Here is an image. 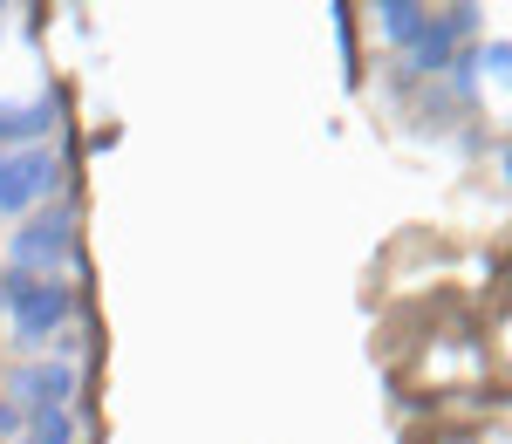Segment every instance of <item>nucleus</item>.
Listing matches in <instances>:
<instances>
[{
	"mask_svg": "<svg viewBox=\"0 0 512 444\" xmlns=\"http://www.w3.org/2000/svg\"><path fill=\"white\" fill-rule=\"evenodd\" d=\"M76 315H82L76 281H28V274L0 267V322H7L21 356H41L62 328H76Z\"/></svg>",
	"mask_w": 512,
	"mask_h": 444,
	"instance_id": "1",
	"label": "nucleus"
},
{
	"mask_svg": "<svg viewBox=\"0 0 512 444\" xmlns=\"http://www.w3.org/2000/svg\"><path fill=\"white\" fill-rule=\"evenodd\" d=\"M76 253H82L76 199H48L7 233V260H0V267H14V274H28V281H69Z\"/></svg>",
	"mask_w": 512,
	"mask_h": 444,
	"instance_id": "2",
	"label": "nucleus"
},
{
	"mask_svg": "<svg viewBox=\"0 0 512 444\" xmlns=\"http://www.w3.org/2000/svg\"><path fill=\"white\" fill-rule=\"evenodd\" d=\"M48 199H76V171L55 144L35 151H0V219H28Z\"/></svg>",
	"mask_w": 512,
	"mask_h": 444,
	"instance_id": "3",
	"label": "nucleus"
},
{
	"mask_svg": "<svg viewBox=\"0 0 512 444\" xmlns=\"http://www.w3.org/2000/svg\"><path fill=\"white\" fill-rule=\"evenodd\" d=\"M472 28H478V7H451V14H431V28L410 41L403 55H396V69H390V82L396 89H410V82H424V76H444L451 69V55H458V41H472Z\"/></svg>",
	"mask_w": 512,
	"mask_h": 444,
	"instance_id": "4",
	"label": "nucleus"
},
{
	"mask_svg": "<svg viewBox=\"0 0 512 444\" xmlns=\"http://www.w3.org/2000/svg\"><path fill=\"white\" fill-rule=\"evenodd\" d=\"M0 390H14V404H21V410H35V404L76 410V397H82V369H76V363H55V356H28V363L14 369V376H0Z\"/></svg>",
	"mask_w": 512,
	"mask_h": 444,
	"instance_id": "5",
	"label": "nucleus"
},
{
	"mask_svg": "<svg viewBox=\"0 0 512 444\" xmlns=\"http://www.w3.org/2000/svg\"><path fill=\"white\" fill-rule=\"evenodd\" d=\"M62 130V89H35L28 103H0V151H35Z\"/></svg>",
	"mask_w": 512,
	"mask_h": 444,
	"instance_id": "6",
	"label": "nucleus"
},
{
	"mask_svg": "<svg viewBox=\"0 0 512 444\" xmlns=\"http://www.w3.org/2000/svg\"><path fill=\"white\" fill-rule=\"evenodd\" d=\"M431 28V7L424 0H376V35L390 48H410V41Z\"/></svg>",
	"mask_w": 512,
	"mask_h": 444,
	"instance_id": "7",
	"label": "nucleus"
},
{
	"mask_svg": "<svg viewBox=\"0 0 512 444\" xmlns=\"http://www.w3.org/2000/svg\"><path fill=\"white\" fill-rule=\"evenodd\" d=\"M21 438L28 444H82V417L62 404H35L28 410V424H21Z\"/></svg>",
	"mask_w": 512,
	"mask_h": 444,
	"instance_id": "8",
	"label": "nucleus"
},
{
	"mask_svg": "<svg viewBox=\"0 0 512 444\" xmlns=\"http://www.w3.org/2000/svg\"><path fill=\"white\" fill-rule=\"evenodd\" d=\"M478 69L506 76V69H512V41H485V48H478Z\"/></svg>",
	"mask_w": 512,
	"mask_h": 444,
	"instance_id": "9",
	"label": "nucleus"
},
{
	"mask_svg": "<svg viewBox=\"0 0 512 444\" xmlns=\"http://www.w3.org/2000/svg\"><path fill=\"white\" fill-rule=\"evenodd\" d=\"M21 424H28V410L0 397V444H21Z\"/></svg>",
	"mask_w": 512,
	"mask_h": 444,
	"instance_id": "10",
	"label": "nucleus"
},
{
	"mask_svg": "<svg viewBox=\"0 0 512 444\" xmlns=\"http://www.w3.org/2000/svg\"><path fill=\"white\" fill-rule=\"evenodd\" d=\"M0 21H7V14H0Z\"/></svg>",
	"mask_w": 512,
	"mask_h": 444,
	"instance_id": "11",
	"label": "nucleus"
},
{
	"mask_svg": "<svg viewBox=\"0 0 512 444\" xmlns=\"http://www.w3.org/2000/svg\"><path fill=\"white\" fill-rule=\"evenodd\" d=\"M21 444H28V438H21Z\"/></svg>",
	"mask_w": 512,
	"mask_h": 444,
	"instance_id": "12",
	"label": "nucleus"
}]
</instances>
